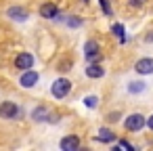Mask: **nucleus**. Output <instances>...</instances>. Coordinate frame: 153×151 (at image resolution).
Masks as SVG:
<instances>
[{
    "instance_id": "12",
    "label": "nucleus",
    "mask_w": 153,
    "mask_h": 151,
    "mask_svg": "<svg viewBox=\"0 0 153 151\" xmlns=\"http://www.w3.org/2000/svg\"><path fill=\"white\" fill-rule=\"evenodd\" d=\"M32 120H34V122H44V120H48V109H46L44 105L36 107V109L32 111Z\"/></svg>"
},
{
    "instance_id": "7",
    "label": "nucleus",
    "mask_w": 153,
    "mask_h": 151,
    "mask_svg": "<svg viewBox=\"0 0 153 151\" xmlns=\"http://www.w3.org/2000/svg\"><path fill=\"white\" fill-rule=\"evenodd\" d=\"M59 145H61V149H63V151H76V149H80V145H82V143H80V138H78L76 134H67V136H63V138H61V143H59Z\"/></svg>"
},
{
    "instance_id": "9",
    "label": "nucleus",
    "mask_w": 153,
    "mask_h": 151,
    "mask_svg": "<svg viewBox=\"0 0 153 151\" xmlns=\"http://www.w3.org/2000/svg\"><path fill=\"white\" fill-rule=\"evenodd\" d=\"M7 17L13 19V21H25V19L30 17V13H27V9H23V7H11V9L7 11Z\"/></svg>"
},
{
    "instance_id": "15",
    "label": "nucleus",
    "mask_w": 153,
    "mask_h": 151,
    "mask_svg": "<svg viewBox=\"0 0 153 151\" xmlns=\"http://www.w3.org/2000/svg\"><path fill=\"white\" fill-rule=\"evenodd\" d=\"M111 32H113L122 42H126V38H124V25H122V23H113V25H111Z\"/></svg>"
},
{
    "instance_id": "10",
    "label": "nucleus",
    "mask_w": 153,
    "mask_h": 151,
    "mask_svg": "<svg viewBox=\"0 0 153 151\" xmlns=\"http://www.w3.org/2000/svg\"><path fill=\"white\" fill-rule=\"evenodd\" d=\"M84 55H86L88 61L99 59V42H97V40H86V44H84Z\"/></svg>"
},
{
    "instance_id": "20",
    "label": "nucleus",
    "mask_w": 153,
    "mask_h": 151,
    "mask_svg": "<svg viewBox=\"0 0 153 151\" xmlns=\"http://www.w3.org/2000/svg\"><path fill=\"white\" fill-rule=\"evenodd\" d=\"M128 2H130V7H143L145 0H128Z\"/></svg>"
},
{
    "instance_id": "6",
    "label": "nucleus",
    "mask_w": 153,
    "mask_h": 151,
    "mask_svg": "<svg viewBox=\"0 0 153 151\" xmlns=\"http://www.w3.org/2000/svg\"><path fill=\"white\" fill-rule=\"evenodd\" d=\"M134 69L136 74H143V76H149L153 74V57H143L134 63Z\"/></svg>"
},
{
    "instance_id": "8",
    "label": "nucleus",
    "mask_w": 153,
    "mask_h": 151,
    "mask_svg": "<svg viewBox=\"0 0 153 151\" xmlns=\"http://www.w3.org/2000/svg\"><path fill=\"white\" fill-rule=\"evenodd\" d=\"M40 17H44V19H57V17H61L59 7H57V4H53V2L42 4V7H40Z\"/></svg>"
},
{
    "instance_id": "4",
    "label": "nucleus",
    "mask_w": 153,
    "mask_h": 151,
    "mask_svg": "<svg viewBox=\"0 0 153 151\" xmlns=\"http://www.w3.org/2000/svg\"><path fill=\"white\" fill-rule=\"evenodd\" d=\"M38 80H40V74H38L36 69H25V71H21L19 84H21L23 88H32V86L38 84Z\"/></svg>"
},
{
    "instance_id": "3",
    "label": "nucleus",
    "mask_w": 153,
    "mask_h": 151,
    "mask_svg": "<svg viewBox=\"0 0 153 151\" xmlns=\"http://www.w3.org/2000/svg\"><path fill=\"white\" fill-rule=\"evenodd\" d=\"M19 115V107L13 101H2L0 103V118L2 120H15Z\"/></svg>"
},
{
    "instance_id": "19",
    "label": "nucleus",
    "mask_w": 153,
    "mask_h": 151,
    "mask_svg": "<svg viewBox=\"0 0 153 151\" xmlns=\"http://www.w3.org/2000/svg\"><path fill=\"white\" fill-rule=\"evenodd\" d=\"M117 147H122V149H130V151L134 149V147H132V145H130L128 141H120V145H117Z\"/></svg>"
},
{
    "instance_id": "14",
    "label": "nucleus",
    "mask_w": 153,
    "mask_h": 151,
    "mask_svg": "<svg viewBox=\"0 0 153 151\" xmlns=\"http://www.w3.org/2000/svg\"><path fill=\"white\" fill-rule=\"evenodd\" d=\"M145 90V82H130L128 84V92L136 94V92H143Z\"/></svg>"
},
{
    "instance_id": "17",
    "label": "nucleus",
    "mask_w": 153,
    "mask_h": 151,
    "mask_svg": "<svg viewBox=\"0 0 153 151\" xmlns=\"http://www.w3.org/2000/svg\"><path fill=\"white\" fill-rule=\"evenodd\" d=\"M84 105H86L88 109H94V107L99 105V97H94V94H88V97L84 99Z\"/></svg>"
},
{
    "instance_id": "5",
    "label": "nucleus",
    "mask_w": 153,
    "mask_h": 151,
    "mask_svg": "<svg viewBox=\"0 0 153 151\" xmlns=\"http://www.w3.org/2000/svg\"><path fill=\"white\" fill-rule=\"evenodd\" d=\"M15 67L19 71H25V69H32L34 67V55L32 53H19L15 57Z\"/></svg>"
},
{
    "instance_id": "11",
    "label": "nucleus",
    "mask_w": 153,
    "mask_h": 151,
    "mask_svg": "<svg viewBox=\"0 0 153 151\" xmlns=\"http://www.w3.org/2000/svg\"><path fill=\"white\" fill-rule=\"evenodd\" d=\"M86 76H88V78H92V80H99V78H103V76H105V69H103L99 63H90V65L86 67Z\"/></svg>"
},
{
    "instance_id": "13",
    "label": "nucleus",
    "mask_w": 153,
    "mask_h": 151,
    "mask_svg": "<svg viewBox=\"0 0 153 151\" xmlns=\"http://www.w3.org/2000/svg\"><path fill=\"white\" fill-rule=\"evenodd\" d=\"M97 141H101V143H113L115 141V134L109 128H101L99 134H97Z\"/></svg>"
},
{
    "instance_id": "23",
    "label": "nucleus",
    "mask_w": 153,
    "mask_h": 151,
    "mask_svg": "<svg viewBox=\"0 0 153 151\" xmlns=\"http://www.w3.org/2000/svg\"><path fill=\"white\" fill-rule=\"evenodd\" d=\"M84 2H88V0H84Z\"/></svg>"
},
{
    "instance_id": "21",
    "label": "nucleus",
    "mask_w": 153,
    "mask_h": 151,
    "mask_svg": "<svg viewBox=\"0 0 153 151\" xmlns=\"http://www.w3.org/2000/svg\"><path fill=\"white\" fill-rule=\"evenodd\" d=\"M147 128H151V130H153V115H149V118H147Z\"/></svg>"
},
{
    "instance_id": "2",
    "label": "nucleus",
    "mask_w": 153,
    "mask_h": 151,
    "mask_svg": "<svg viewBox=\"0 0 153 151\" xmlns=\"http://www.w3.org/2000/svg\"><path fill=\"white\" fill-rule=\"evenodd\" d=\"M124 126H126V130H130V132H138V130H143V128L147 126V118H145L143 113H130V115L126 118Z\"/></svg>"
},
{
    "instance_id": "22",
    "label": "nucleus",
    "mask_w": 153,
    "mask_h": 151,
    "mask_svg": "<svg viewBox=\"0 0 153 151\" xmlns=\"http://www.w3.org/2000/svg\"><path fill=\"white\" fill-rule=\"evenodd\" d=\"M145 40H147V42H153V32H149V36H147Z\"/></svg>"
},
{
    "instance_id": "1",
    "label": "nucleus",
    "mask_w": 153,
    "mask_h": 151,
    "mask_svg": "<svg viewBox=\"0 0 153 151\" xmlns=\"http://www.w3.org/2000/svg\"><path fill=\"white\" fill-rule=\"evenodd\" d=\"M51 92H53L55 99H65L71 92V82L67 78H57L53 82V86H51Z\"/></svg>"
},
{
    "instance_id": "16",
    "label": "nucleus",
    "mask_w": 153,
    "mask_h": 151,
    "mask_svg": "<svg viewBox=\"0 0 153 151\" xmlns=\"http://www.w3.org/2000/svg\"><path fill=\"white\" fill-rule=\"evenodd\" d=\"M63 19H65V23H67L69 28H80V25H82V19H80V17L69 15V17H63Z\"/></svg>"
},
{
    "instance_id": "18",
    "label": "nucleus",
    "mask_w": 153,
    "mask_h": 151,
    "mask_svg": "<svg viewBox=\"0 0 153 151\" xmlns=\"http://www.w3.org/2000/svg\"><path fill=\"white\" fill-rule=\"evenodd\" d=\"M99 2H101V9H103V13H105V15H113L111 7H109V0H99Z\"/></svg>"
}]
</instances>
